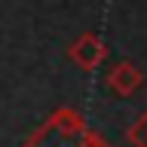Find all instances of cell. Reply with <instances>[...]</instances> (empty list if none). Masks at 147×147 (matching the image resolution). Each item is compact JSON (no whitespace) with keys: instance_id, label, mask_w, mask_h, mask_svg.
<instances>
[{"instance_id":"cell-1","label":"cell","mask_w":147,"mask_h":147,"mask_svg":"<svg viewBox=\"0 0 147 147\" xmlns=\"http://www.w3.org/2000/svg\"><path fill=\"white\" fill-rule=\"evenodd\" d=\"M89 138L86 119L74 107H58L43 126L25 138V147H83Z\"/></svg>"},{"instance_id":"cell-2","label":"cell","mask_w":147,"mask_h":147,"mask_svg":"<svg viewBox=\"0 0 147 147\" xmlns=\"http://www.w3.org/2000/svg\"><path fill=\"white\" fill-rule=\"evenodd\" d=\"M67 55L71 61L83 71H98L101 64L107 61V43L101 40L95 31H83L71 46H67Z\"/></svg>"},{"instance_id":"cell-3","label":"cell","mask_w":147,"mask_h":147,"mask_svg":"<svg viewBox=\"0 0 147 147\" xmlns=\"http://www.w3.org/2000/svg\"><path fill=\"white\" fill-rule=\"evenodd\" d=\"M107 86H110V92L129 98V95H135V92L144 86V74L138 71L132 61H117L107 71Z\"/></svg>"},{"instance_id":"cell-4","label":"cell","mask_w":147,"mask_h":147,"mask_svg":"<svg viewBox=\"0 0 147 147\" xmlns=\"http://www.w3.org/2000/svg\"><path fill=\"white\" fill-rule=\"evenodd\" d=\"M126 141H129L132 147H147V110L135 119V123H132V126H129Z\"/></svg>"},{"instance_id":"cell-5","label":"cell","mask_w":147,"mask_h":147,"mask_svg":"<svg viewBox=\"0 0 147 147\" xmlns=\"http://www.w3.org/2000/svg\"><path fill=\"white\" fill-rule=\"evenodd\" d=\"M83 147H110V144L98 135V132H89V138H86V144H83Z\"/></svg>"}]
</instances>
